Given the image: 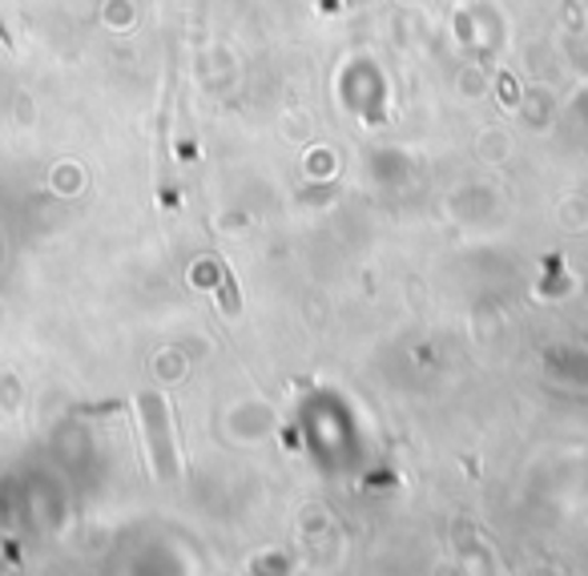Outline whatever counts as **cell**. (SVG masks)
I'll return each mask as SVG.
<instances>
[{
    "label": "cell",
    "mask_w": 588,
    "mask_h": 576,
    "mask_svg": "<svg viewBox=\"0 0 588 576\" xmlns=\"http://www.w3.org/2000/svg\"><path fill=\"white\" fill-rule=\"evenodd\" d=\"M141 408H146V419H149V440H154V456H158L161 476H174L178 471V456H174V448L166 440V408H161L158 396H146Z\"/></svg>",
    "instance_id": "obj_1"
}]
</instances>
